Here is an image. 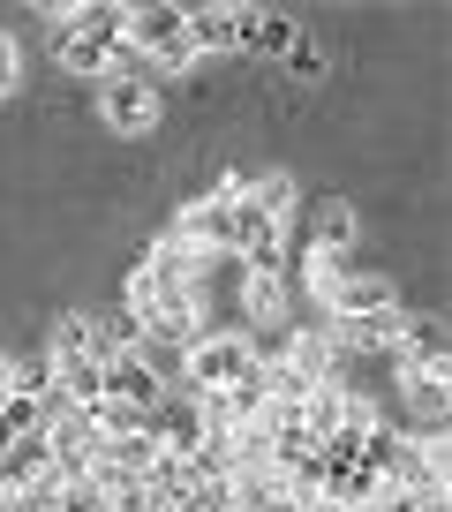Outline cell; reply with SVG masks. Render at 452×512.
I'll list each match as a JSON object with an SVG mask.
<instances>
[{"label":"cell","mask_w":452,"mask_h":512,"mask_svg":"<svg viewBox=\"0 0 452 512\" xmlns=\"http://www.w3.org/2000/svg\"><path fill=\"white\" fill-rule=\"evenodd\" d=\"M302 38V23L279 8H242V53H287Z\"/></svg>","instance_id":"cell-13"},{"label":"cell","mask_w":452,"mask_h":512,"mask_svg":"<svg viewBox=\"0 0 452 512\" xmlns=\"http://www.w3.org/2000/svg\"><path fill=\"white\" fill-rule=\"evenodd\" d=\"M53 377H61V362H53L46 347L38 354H8V384H16L23 400H53Z\"/></svg>","instance_id":"cell-15"},{"label":"cell","mask_w":452,"mask_h":512,"mask_svg":"<svg viewBox=\"0 0 452 512\" xmlns=\"http://www.w3.org/2000/svg\"><path fill=\"white\" fill-rule=\"evenodd\" d=\"M106 400L136 407V415H159V407H166V377H159V362H151L144 347H113V354H106Z\"/></svg>","instance_id":"cell-3"},{"label":"cell","mask_w":452,"mask_h":512,"mask_svg":"<svg viewBox=\"0 0 452 512\" xmlns=\"http://www.w3.org/2000/svg\"><path fill=\"white\" fill-rule=\"evenodd\" d=\"M121 46L144 61V76L151 68H159V76H181V68H189V8H174V0H136Z\"/></svg>","instance_id":"cell-1"},{"label":"cell","mask_w":452,"mask_h":512,"mask_svg":"<svg viewBox=\"0 0 452 512\" xmlns=\"http://www.w3.org/2000/svg\"><path fill=\"white\" fill-rule=\"evenodd\" d=\"M249 204L272 211V219H294V204H302V181H294L287 166H264V174H249Z\"/></svg>","instance_id":"cell-14"},{"label":"cell","mask_w":452,"mask_h":512,"mask_svg":"<svg viewBox=\"0 0 452 512\" xmlns=\"http://www.w3.org/2000/svg\"><path fill=\"white\" fill-rule=\"evenodd\" d=\"M98 121H106L113 136H151V128H159V91H151V76H106L98 83Z\"/></svg>","instance_id":"cell-4"},{"label":"cell","mask_w":452,"mask_h":512,"mask_svg":"<svg viewBox=\"0 0 452 512\" xmlns=\"http://www.w3.org/2000/svg\"><path fill=\"white\" fill-rule=\"evenodd\" d=\"M279 362L302 369L309 384H332V377H339V347H332V332H287V339H279Z\"/></svg>","instance_id":"cell-12"},{"label":"cell","mask_w":452,"mask_h":512,"mask_svg":"<svg viewBox=\"0 0 452 512\" xmlns=\"http://www.w3.org/2000/svg\"><path fill=\"white\" fill-rule=\"evenodd\" d=\"M294 264H302V287L317 294V302H324V294L339 287V279H347V256H317V249H302Z\"/></svg>","instance_id":"cell-16"},{"label":"cell","mask_w":452,"mask_h":512,"mask_svg":"<svg viewBox=\"0 0 452 512\" xmlns=\"http://www.w3.org/2000/svg\"><path fill=\"white\" fill-rule=\"evenodd\" d=\"M8 400H16V384H8V369H0V407H8Z\"/></svg>","instance_id":"cell-19"},{"label":"cell","mask_w":452,"mask_h":512,"mask_svg":"<svg viewBox=\"0 0 452 512\" xmlns=\"http://www.w3.org/2000/svg\"><path fill=\"white\" fill-rule=\"evenodd\" d=\"M445 384H452V369H415V377H400V392H407V422H392V430H407V437H445Z\"/></svg>","instance_id":"cell-8"},{"label":"cell","mask_w":452,"mask_h":512,"mask_svg":"<svg viewBox=\"0 0 452 512\" xmlns=\"http://www.w3.org/2000/svg\"><path fill=\"white\" fill-rule=\"evenodd\" d=\"M392 369H400V377H415V369H452L445 317H430V309L400 317V332H392Z\"/></svg>","instance_id":"cell-6"},{"label":"cell","mask_w":452,"mask_h":512,"mask_svg":"<svg viewBox=\"0 0 452 512\" xmlns=\"http://www.w3.org/2000/svg\"><path fill=\"white\" fill-rule=\"evenodd\" d=\"M249 369H257V347H249L242 332H204L181 347V377H189V392H226V384H242Z\"/></svg>","instance_id":"cell-2"},{"label":"cell","mask_w":452,"mask_h":512,"mask_svg":"<svg viewBox=\"0 0 452 512\" xmlns=\"http://www.w3.org/2000/svg\"><path fill=\"white\" fill-rule=\"evenodd\" d=\"M106 400V354H68L46 407H98Z\"/></svg>","instance_id":"cell-10"},{"label":"cell","mask_w":452,"mask_h":512,"mask_svg":"<svg viewBox=\"0 0 452 512\" xmlns=\"http://www.w3.org/2000/svg\"><path fill=\"white\" fill-rule=\"evenodd\" d=\"M355 241H362V211H355V204H339V196H332V204L309 211V241H302V249H317V256H347Z\"/></svg>","instance_id":"cell-11"},{"label":"cell","mask_w":452,"mask_h":512,"mask_svg":"<svg viewBox=\"0 0 452 512\" xmlns=\"http://www.w3.org/2000/svg\"><path fill=\"white\" fill-rule=\"evenodd\" d=\"M113 46H121V38H98V31H83V23H61V31H53V61H61V76H76V83H106L113 76Z\"/></svg>","instance_id":"cell-7"},{"label":"cell","mask_w":452,"mask_h":512,"mask_svg":"<svg viewBox=\"0 0 452 512\" xmlns=\"http://www.w3.org/2000/svg\"><path fill=\"white\" fill-rule=\"evenodd\" d=\"M211 53H242V8L226 0L189 8V61H211Z\"/></svg>","instance_id":"cell-9"},{"label":"cell","mask_w":452,"mask_h":512,"mask_svg":"<svg viewBox=\"0 0 452 512\" xmlns=\"http://www.w3.org/2000/svg\"><path fill=\"white\" fill-rule=\"evenodd\" d=\"M324 324H362V317H392L400 309V287H392V272H347L332 294H324Z\"/></svg>","instance_id":"cell-5"},{"label":"cell","mask_w":452,"mask_h":512,"mask_svg":"<svg viewBox=\"0 0 452 512\" xmlns=\"http://www.w3.org/2000/svg\"><path fill=\"white\" fill-rule=\"evenodd\" d=\"M287 68H294V76H302V83H317L324 76V46H317V38H294V46H287Z\"/></svg>","instance_id":"cell-17"},{"label":"cell","mask_w":452,"mask_h":512,"mask_svg":"<svg viewBox=\"0 0 452 512\" xmlns=\"http://www.w3.org/2000/svg\"><path fill=\"white\" fill-rule=\"evenodd\" d=\"M16 91H23V46L0 31V98H16Z\"/></svg>","instance_id":"cell-18"}]
</instances>
